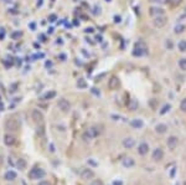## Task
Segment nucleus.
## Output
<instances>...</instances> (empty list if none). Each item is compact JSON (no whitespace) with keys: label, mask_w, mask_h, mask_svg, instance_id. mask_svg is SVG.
Masks as SVG:
<instances>
[{"label":"nucleus","mask_w":186,"mask_h":185,"mask_svg":"<svg viewBox=\"0 0 186 185\" xmlns=\"http://www.w3.org/2000/svg\"><path fill=\"white\" fill-rule=\"evenodd\" d=\"M46 176V172L41 168H32L29 173V178L32 180H36V179H44Z\"/></svg>","instance_id":"1"},{"label":"nucleus","mask_w":186,"mask_h":185,"mask_svg":"<svg viewBox=\"0 0 186 185\" xmlns=\"http://www.w3.org/2000/svg\"><path fill=\"white\" fill-rule=\"evenodd\" d=\"M145 54H147V45L143 43V41H139V43H137L134 51H133V56L141 57V56H144Z\"/></svg>","instance_id":"2"},{"label":"nucleus","mask_w":186,"mask_h":185,"mask_svg":"<svg viewBox=\"0 0 186 185\" xmlns=\"http://www.w3.org/2000/svg\"><path fill=\"white\" fill-rule=\"evenodd\" d=\"M98 136H99V129L96 128V127H91L86 133L83 134V139L86 140V142H88V140H91V139H93V138H96V137H98Z\"/></svg>","instance_id":"3"},{"label":"nucleus","mask_w":186,"mask_h":185,"mask_svg":"<svg viewBox=\"0 0 186 185\" xmlns=\"http://www.w3.org/2000/svg\"><path fill=\"white\" fill-rule=\"evenodd\" d=\"M57 106H58V108H60L61 111L65 112V113L70 112V109H71V103H70L66 98H60V99H58Z\"/></svg>","instance_id":"4"},{"label":"nucleus","mask_w":186,"mask_h":185,"mask_svg":"<svg viewBox=\"0 0 186 185\" xmlns=\"http://www.w3.org/2000/svg\"><path fill=\"white\" fill-rule=\"evenodd\" d=\"M5 127L6 129H10V131H16L19 128V122L14 119V118H10V119H7L5 122Z\"/></svg>","instance_id":"5"},{"label":"nucleus","mask_w":186,"mask_h":185,"mask_svg":"<svg viewBox=\"0 0 186 185\" xmlns=\"http://www.w3.org/2000/svg\"><path fill=\"white\" fill-rule=\"evenodd\" d=\"M153 24H154L155 28H163L164 25L166 24V18L164 15L156 16V18H154V20H153Z\"/></svg>","instance_id":"6"},{"label":"nucleus","mask_w":186,"mask_h":185,"mask_svg":"<svg viewBox=\"0 0 186 185\" xmlns=\"http://www.w3.org/2000/svg\"><path fill=\"white\" fill-rule=\"evenodd\" d=\"M166 144L169 147V149H175L177 147V144H179V138L175 137V136H171V137H169L167 140H166Z\"/></svg>","instance_id":"7"},{"label":"nucleus","mask_w":186,"mask_h":185,"mask_svg":"<svg viewBox=\"0 0 186 185\" xmlns=\"http://www.w3.org/2000/svg\"><path fill=\"white\" fill-rule=\"evenodd\" d=\"M149 15L153 16V18H156V16L164 15V10L161 9V7H159V6H151L149 9Z\"/></svg>","instance_id":"8"},{"label":"nucleus","mask_w":186,"mask_h":185,"mask_svg":"<svg viewBox=\"0 0 186 185\" xmlns=\"http://www.w3.org/2000/svg\"><path fill=\"white\" fill-rule=\"evenodd\" d=\"M119 85H121V82H119V78L118 77H115V76H113V77H111L109 78V81H108V87H109V90H117L118 87H119Z\"/></svg>","instance_id":"9"},{"label":"nucleus","mask_w":186,"mask_h":185,"mask_svg":"<svg viewBox=\"0 0 186 185\" xmlns=\"http://www.w3.org/2000/svg\"><path fill=\"white\" fill-rule=\"evenodd\" d=\"M151 158H153V160L155 162H160L161 159L164 158V152H163V149L161 148H156L154 149V152H153V155H151Z\"/></svg>","instance_id":"10"},{"label":"nucleus","mask_w":186,"mask_h":185,"mask_svg":"<svg viewBox=\"0 0 186 185\" xmlns=\"http://www.w3.org/2000/svg\"><path fill=\"white\" fill-rule=\"evenodd\" d=\"M81 176H82L83 180H89V179H93V178H94V173H93L92 169L87 168V169H83V170H82Z\"/></svg>","instance_id":"11"},{"label":"nucleus","mask_w":186,"mask_h":185,"mask_svg":"<svg viewBox=\"0 0 186 185\" xmlns=\"http://www.w3.org/2000/svg\"><path fill=\"white\" fill-rule=\"evenodd\" d=\"M31 117H32V119L35 122H37V123L44 121V114H42L39 109H33V111L31 112Z\"/></svg>","instance_id":"12"},{"label":"nucleus","mask_w":186,"mask_h":185,"mask_svg":"<svg viewBox=\"0 0 186 185\" xmlns=\"http://www.w3.org/2000/svg\"><path fill=\"white\" fill-rule=\"evenodd\" d=\"M122 164H123L124 168H126V169H130V168H133L135 165V160L130 157H125L122 160Z\"/></svg>","instance_id":"13"},{"label":"nucleus","mask_w":186,"mask_h":185,"mask_svg":"<svg viewBox=\"0 0 186 185\" xmlns=\"http://www.w3.org/2000/svg\"><path fill=\"white\" fill-rule=\"evenodd\" d=\"M129 124H130V127H133L134 129H140V128H143V127H144V122H143L141 119H139V118L132 119Z\"/></svg>","instance_id":"14"},{"label":"nucleus","mask_w":186,"mask_h":185,"mask_svg":"<svg viewBox=\"0 0 186 185\" xmlns=\"http://www.w3.org/2000/svg\"><path fill=\"white\" fill-rule=\"evenodd\" d=\"M123 145H124L125 149H132V148L135 145V140H134L133 138H130V137L124 138V139H123Z\"/></svg>","instance_id":"15"},{"label":"nucleus","mask_w":186,"mask_h":185,"mask_svg":"<svg viewBox=\"0 0 186 185\" xmlns=\"http://www.w3.org/2000/svg\"><path fill=\"white\" fill-rule=\"evenodd\" d=\"M138 153L140 155H145L149 153V144H147V143H141V144H139L138 147Z\"/></svg>","instance_id":"16"},{"label":"nucleus","mask_w":186,"mask_h":185,"mask_svg":"<svg viewBox=\"0 0 186 185\" xmlns=\"http://www.w3.org/2000/svg\"><path fill=\"white\" fill-rule=\"evenodd\" d=\"M138 107H139V102L137 99H135V98L129 99V102H128V109H129V111H132V112L137 111Z\"/></svg>","instance_id":"17"},{"label":"nucleus","mask_w":186,"mask_h":185,"mask_svg":"<svg viewBox=\"0 0 186 185\" xmlns=\"http://www.w3.org/2000/svg\"><path fill=\"white\" fill-rule=\"evenodd\" d=\"M4 143H5V145H7V147L14 145V143H15V137L11 136V134H5V136H4Z\"/></svg>","instance_id":"18"},{"label":"nucleus","mask_w":186,"mask_h":185,"mask_svg":"<svg viewBox=\"0 0 186 185\" xmlns=\"http://www.w3.org/2000/svg\"><path fill=\"white\" fill-rule=\"evenodd\" d=\"M4 178H5L7 181H13V180H15L16 178H18V174H16V172H14V170H9V172L5 173Z\"/></svg>","instance_id":"19"},{"label":"nucleus","mask_w":186,"mask_h":185,"mask_svg":"<svg viewBox=\"0 0 186 185\" xmlns=\"http://www.w3.org/2000/svg\"><path fill=\"white\" fill-rule=\"evenodd\" d=\"M155 131H156V133H159V134H164V133H166V131H167V125L164 124V123H159L156 127H155Z\"/></svg>","instance_id":"20"},{"label":"nucleus","mask_w":186,"mask_h":185,"mask_svg":"<svg viewBox=\"0 0 186 185\" xmlns=\"http://www.w3.org/2000/svg\"><path fill=\"white\" fill-rule=\"evenodd\" d=\"M26 162H25V159H22V158H20V159H18V162H16V166H18V169H20V170H24V169H26Z\"/></svg>","instance_id":"21"},{"label":"nucleus","mask_w":186,"mask_h":185,"mask_svg":"<svg viewBox=\"0 0 186 185\" xmlns=\"http://www.w3.org/2000/svg\"><path fill=\"white\" fill-rule=\"evenodd\" d=\"M177 48H179V51H181V52H186V40L179 41V44H177Z\"/></svg>","instance_id":"22"},{"label":"nucleus","mask_w":186,"mask_h":185,"mask_svg":"<svg viewBox=\"0 0 186 185\" xmlns=\"http://www.w3.org/2000/svg\"><path fill=\"white\" fill-rule=\"evenodd\" d=\"M55 97H56V92L55 91H50V92H47V93H45L42 98H44L45 101H48V99H52Z\"/></svg>","instance_id":"23"},{"label":"nucleus","mask_w":186,"mask_h":185,"mask_svg":"<svg viewBox=\"0 0 186 185\" xmlns=\"http://www.w3.org/2000/svg\"><path fill=\"white\" fill-rule=\"evenodd\" d=\"M185 30H186V26H185V25L179 24V25H176V26H175L174 32H175V34H181V32H184Z\"/></svg>","instance_id":"24"},{"label":"nucleus","mask_w":186,"mask_h":185,"mask_svg":"<svg viewBox=\"0 0 186 185\" xmlns=\"http://www.w3.org/2000/svg\"><path fill=\"white\" fill-rule=\"evenodd\" d=\"M170 109H171V104H165V106H163V108L161 109H160V114H161V116H164V114H166L169 111H170Z\"/></svg>","instance_id":"25"},{"label":"nucleus","mask_w":186,"mask_h":185,"mask_svg":"<svg viewBox=\"0 0 186 185\" xmlns=\"http://www.w3.org/2000/svg\"><path fill=\"white\" fill-rule=\"evenodd\" d=\"M179 67L182 71H186V58L185 57H182V58L179 60Z\"/></svg>","instance_id":"26"},{"label":"nucleus","mask_w":186,"mask_h":185,"mask_svg":"<svg viewBox=\"0 0 186 185\" xmlns=\"http://www.w3.org/2000/svg\"><path fill=\"white\" fill-rule=\"evenodd\" d=\"M182 3V0H167V4H170L171 6H177Z\"/></svg>","instance_id":"27"},{"label":"nucleus","mask_w":186,"mask_h":185,"mask_svg":"<svg viewBox=\"0 0 186 185\" xmlns=\"http://www.w3.org/2000/svg\"><path fill=\"white\" fill-rule=\"evenodd\" d=\"M77 86H78L80 88H86V87H87V83L84 82V80H82V78H81V80L77 82Z\"/></svg>","instance_id":"28"},{"label":"nucleus","mask_w":186,"mask_h":185,"mask_svg":"<svg viewBox=\"0 0 186 185\" xmlns=\"http://www.w3.org/2000/svg\"><path fill=\"white\" fill-rule=\"evenodd\" d=\"M21 35H22V32H21V31H15V32L11 34V37H13L14 40H16V39H19Z\"/></svg>","instance_id":"29"},{"label":"nucleus","mask_w":186,"mask_h":185,"mask_svg":"<svg viewBox=\"0 0 186 185\" xmlns=\"http://www.w3.org/2000/svg\"><path fill=\"white\" fill-rule=\"evenodd\" d=\"M180 109L182 112H186V98H184L181 101V103H180Z\"/></svg>","instance_id":"30"},{"label":"nucleus","mask_w":186,"mask_h":185,"mask_svg":"<svg viewBox=\"0 0 186 185\" xmlns=\"http://www.w3.org/2000/svg\"><path fill=\"white\" fill-rule=\"evenodd\" d=\"M56 20H57V15L56 14H51V15L48 16V21L50 22H55Z\"/></svg>","instance_id":"31"},{"label":"nucleus","mask_w":186,"mask_h":185,"mask_svg":"<svg viewBox=\"0 0 186 185\" xmlns=\"http://www.w3.org/2000/svg\"><path fill=\"white\" fill-rule=\"evenodd\" d=\"M91 185H104V184H103V181H102V180L96 179V180H93V181L91 183Z\"/></svg>","instance_id":"32"},{"label":"nucleus","mask_w":186,"mask_h":185,"mask_svg":"<svg viewBox=\"0 0 186 185\" xmlns=\"http://www.w3.org/2000/svg\"><path fill=\"white\" fill-rule=\"evenodd\" d=\"M4 37H5V29L1 28L0 29V40H4Z\"/></svg>","instance_id":"33"},{"label":"nucleus","mask_w":186,"mask_h":185,"mask_svg":"<svg viewBox=\"0 0 186 185\" xmlns=\"http://www.w3.org/2000/svg\"><path fill=\"white\" fill-rule=\"evenodd\" d=\"M166 47L170 48V50L173 48V41H171V40H167V41H166Z\"/></svg>","instance_id":"34"},{"label":"nucleus","mask_w":186,"mask_h":185,"mask_svg":"<svg viewBox=\"0 0 186 185\" xmlns=\"http://www.w3.org/2000/svg\"><path fill=\"white\" fill-rule=\"evenodd\" d=\"M48 150H50V152H52V153H54V152H55V150H56V149H55V145L52 144V143H51V144H50V145H48Z\"/></svg>","instance_id":"35"},{"label":"nucleus","mask_w":186,"mask_h":185,"mask_svg":"<svg viewBox=\"0 0 186 185\" xmlns=\"http://www.w3.org/2000/svg\"><path fill=\"white\" fill-rule=\"evenodd\" d=\"M92 93H94L96 96H99V95H100V92L97 91V88H92Z\"/></svg>","instance_id":"36"},{"label":"nucleus","mask_w":186,"mask_h":185,"mask_svg":"<svg viewBox=\"0 0 186 185\" xmlns=\"http://www.w3.org/2000/svg\"><path fill=\"white\" fill-rule=\"evenodd\" d=\"M113 185H123V181L122 180H114L113 181Z\"/></svg>","instance_id":"37"},{"label":"nucleus","mask_w":186,"mask_h":185,"mask_svg":"<svg viewBox=\"0 0 186 185\" xmlns=\"http://www.w3.org/2000/svg\"><path fill=\"white\" fill-rule=\"evenodd\" d=\"M114 22H115V24L121 22V16H114Z\"/></svg>","instance_id":"38"},{"label":"nucleus","mask_w":186,"mask_h":185,"mask_svg":"<svg viewBox=\"0 0 186 185\" xmlns=\"http://www.w3.org/2000/svg\"><path fill=\"white\" fill-rule=\"evenodd\" d=\"M175 173H176V168H173V170H171V173H170V176H171V178H174V176H175Z\"/></svg>","instance_id":"39"},{"label":"nucleus","mask_w":186,"mask_h":185,"mask_svg":"<svg viewBox=\"0 0 186 185\" xmlns=\"http://www.w3.org/2000/svg\"><path fill=\"white\" fill-rule=\"evenodd\" d=\"M39 185H51V184H50L48 181H40Z\"/></svg>","instance_id":"40"},{"label":"nucleus","mask_w":186,"mask_h":185,"mask_svg":"<svg viewBox=\"0 0 186 185\" xmlns=\"http://www.w3.org/2000/svg\"><path fill=\"white\" fill-rule=\"evenodd\" d=\"M150 3H163L164 0H149Z\"/></svg>","instance_id":"41"},{"label":"nucleus","mask_w":186,"mask_h":185,"mask_svg":"<svg viewBox=\"0 0 186 185\" xmlns=\"http://www.w3.org/2000/svg\"><path fill=\"white\" fill-rule=\"evenodd\" d=\"M51 66H52V62L51 61H47L46 62V67H51Z\"/></svg>","instance_id":"42"},{"label":"nucleus","mask_w":186,"mask_h":185,"mask_svg":"<svg viewBox=\"0 0 186 185\" xmlns=\"http://www.w3.org/2000/svg\"><path fill=\"white\" fill-rule=\"evenodd\" d=\"M30 28H31L32 30H35V22H31V24H30Z\"/></svg>","instance_id":"43"},{"label":"nucleus","mask_w":186,"mask_h":185,"mask_svg":"<svg viewBox=\"0 0 186 185\" xmlns=\"http://www.w3.org/2000/svg\"><path fill=\"white\" fill-rule=\"evenodd\" d=\"M42 3H44V0H39V1H37V6H42Z\"/></svg>","instance_id":"44"},{"label":"nucleus","mask_w":186,"mask_h":185,"mask_svg":"<svg viewBox=\"0 0 186 185\" xmlns=\"http://www.w3.org/2000/svg\"><path fill=\"white\" fill-rule=\"evenodd\" d=\"M92 164V165H97V163H94V162H93V160H91V159H89V160H88V164Z\"/></svg>","instance_id":"45"},{"label":"nucleus","mask_w":186,"mask_h":185,"mask_svg":"<svg viewBox=\"0 0 186 185\" xmlns=\"http://www.w3.org/2000/svg\"><path fill=\"white\" fill-rule=\"evenodd\" d=\"M86 32H93V29L92 28H88V29H86Z\"/></svg>","instance_id":"46"},{"label":"nucleus","mask_w":186,"mask_h":185,"mask_svg":"<svg viewBox=\"0 0 186 185\" xmlns=\"http://www.w3.org/2000/svg\"><path fill=\"white\" fill-rule=\"evenodd\" d=\"M0 111H4V104L0 102Z\"/></svg>","instance_id":"47"},{"label":"nucleus","mask_w":186,"mask_h":185,"mask_svg":"<svg viewBox=\"0 0 186 185\" xmlns=\"http://www.w3.org/2000/svg\"><path fill=\"white\" fill-rule=\"evenodd\" d=\"M48 32H50V34H52V32H54V29H52V28H50V29H48Z\"/></svg>","instance_id":"48"},{"label":"nucleus","mask_w":186,"mask_h":185,"mask_svg":"<svg viewBox=\"0 0 186 185\" xmlns=\"http://www.w3.org/2000/svg\"><path fill=\"white\" fill-rule=\"evenodd\" d=\"M175 185H180V184H179V183H176V184H175Z\"/></svg>","instance_id":"49"},{"label":"nucleus","mask_w":186,"mask_h":185,"mask_svg":"<svg viewBox=\"0 0 186 185\" xmlns=\"http://www.w3.org/2000/svg\"><path fill=\"white\" fill-rule=\"evenodd\" d=\"M0 102H1V97H0Z\"/></svg>","instance_id":"50"},{"label":"nucleus","mask_w":186,"mask_h":185,"mask_svg":"<svg viewBox=\"0 0 186 185\" xmlns=\"http://www.w3.org/2000/svg\"><path fill=\"white\" fill-rule=\"evenodd\" d=\"M184 185H186V181H185V183H184Z\"/></svg>","instance_id":"51"},{"label":"nucleus","mask_w":186,"mask_h":185,"mask_svg":"<svg viewBox=\"0 0 186 185\" xmlns=\"http://www.w3.org/2000/svg\"><path fill=\"white\" fill-rule=\"evenodd\" d=\"M107 1H111V0H107Z\"/></svg>","instance_id":"52"}]
</instances>
